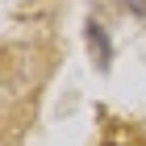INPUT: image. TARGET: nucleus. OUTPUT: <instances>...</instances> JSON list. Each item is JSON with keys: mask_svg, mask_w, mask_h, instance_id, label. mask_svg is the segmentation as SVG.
<instances>
[{"mask_svg": "<svg viewBox=\"0 0 146 146\" xmlns=\"http://www.w3.org/2000/svg\"><path fill=\"white\" fill-rule=\"evenodd\" d=\"M88 38H92V50H100V58L109 54V50H104V34H100V29H96V25H92V29H88ZM104 63H109V58H104Z\"/></svg>", "mask_w": 146, "mask_h": 146, "instance_id": "1", "label": "nucleus"}, {"mask_svg": "<svg viewBox=\"0 0 146 146\" xmlns=\"http://www.w3.org/2000/svg\"><path fill=\"white\" fill-rule=\"evenodd\" d=\"M125 9L129 13H146V0H125Z\"/></svg>", "mask_w": 146, "mask_h": 146, "instance_id": "2", "label": "nucleus"}, {"mask_svg": "<svg viewBox=\"0 0 146 146\" xmlns=\"http://www.w3.org/2000/svg\"><path fill=\"white\" fill-rule=\"evenodd\" d=\"M104 146H129V142H104Z\"/></svg>", "mask_w": 146, "mask_h": 146, "instance_id": "3", "label": "nucleus"}]
</instances>
